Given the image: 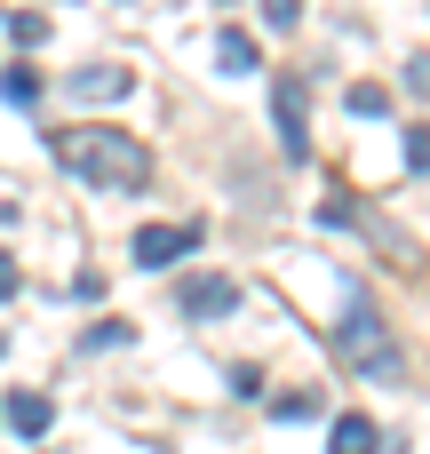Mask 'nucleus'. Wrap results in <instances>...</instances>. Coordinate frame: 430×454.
Here are the masks:
<instances>
[{
	"label": "nucleus",
	"instance_id": "nucleus-1",
	"mask_svg": "<svg viewBox=\"0 0 430 454\" xmlns=\"http://www.w3.org/2000/svg\"><path fill=\"white\" fill-rule=\"evenodd\" d=\"M48 152H56L64 176H80V184H96V192H136V184H152V152H144L128 128H56Z\"/></svg>",
	"mask_w": 430,
	"mask_h": 454
},
{
	"label": "nucleus",
	"instance_id": "nucleus-2",
	"mask_svg": "<svg viewBox=\"0 0 430 454\" xmlns=\"http://www.w3.org/2000/svg\"><path fill=\"white\" fill-rule=\"evenodd\" d=\"M335 359L351 375H367V383H391L399 375V343L383 335V319L367 311V295H351V311L335 319Z\"/></svg>",
	"mask_w": 430,
	"mask_h": 454
},
{
	"label": "nucleus",
	"instance_id": "nucleus-3",
	"mask_svg": "<svg viewBox=\"0 0 430 454\" xmlns=\"http://www.w3.org/2000/svg\"><path fill=\"white\" fill-rule=\"evenodd\" d=\"M271 128H279V152L287 160H311V88H303V72H279L271 80Z\"/></svg>",
	"mask_w": 430,
	"mask_h": 454
},
{
	"label": "nucleus",
	"instance_id": "nucleus-4",
	"mask_svg": "<svg viewBox=\"0 0 430 454\" xmlns=\"http://www.w3.org/2000/svg\"><path fill=\"white\" fill-rule=\"evenodd\" d=\"M199 247V223H144L136 239H128V255L144 263V271H168V263H184Z\"/></svg>",
	"mask_w": 430,
	"mask_h": 454
},
{
	"label": "nucleus",
	"instance_id": "nucleus-5",
	"mask_svg": "<svg viewBox=\"0 0 430 454\" xmlns=\"http://www.w3.org/2000/svg\"><path fill=\"white\" fill-rule=\"evenodd\" d=\"M128 88H136L128 64H80V72H64V96H72V104H112V96H128Z\"/></svg>",
	"mask_w": 430,
	"mask_h": 454
},
{
	"label": "nucleus",
	"instance_id": "nucleus-6",
	"mask_svg": "<svg viewBox=\"0 0 430 454\" xmlns=\"http://www.w3.org/2000/svg\"><path fill=\"white\" fill-rule=\"evenodd\" d=\"M176 311H184V319H231V311H239V279H215V271H207V279H184Z\"/></svg>",
	"mask_w": 430,
	"mask_h": 454
},
{
	"label": "nucleus",
	"instance_id": "nucleus-7",
	"mask_svg": "<svg viewBox=\"0 0 430 454\" xmlns=\"http://www.w3.org/2000/svg\"><path fill=\"white\" fill-rule=\"evenodd\" d=\"M8 431L16 439H48V423H56V407H48V391H8Z\"/></svg>",
	"mask_w": 430,
	"mask_h": 454
},
{
	"label": "nucleus",
	"instance_id": "nucleus-8",
	"mask_svg": "<svg viewBox=\"0 0 430 454\" xmlns=\"http://www.w3.org/2000/svg\"><path fill=\"white\" fill-rule=\"evenodd\" d=\"M383 439H375V423L367 415H335V431H327V454H375Z\"/></svg>",
	"mask_w": 430,
	"mask_h": 454
},
{
	"label": "nucleus",
	"instance_id": "nucleus-9",
	"mask_svg": "<svg viewBox=\"0 0 430 454\" xmlns=\"http://www.w3.org/2000/svg\"><path fill=\"white\" fill-rule=\"evenodd\" d=\"M215 64H223V72H255V40H247L239 24H231V32H215Z\"/></svg>",
	"mask_w": 430,
	"mask_h": 454
},
{
	"label": "nucleus",
	"instance_id": "nucleus-10",
	"mask_svg": "<svg viewBox=\"0 0 430 454\" xmlns=\"http://www.w3.org/2000/svg\"><path fill=\"white\" fill-rule=\"evenodd\" d=\"M8 40H16V48H40V40H48V16L16 8V16H8Z\"/></svg>",
	"mask_w": 430,
	"mask_h": 454
},
{
	"label": "nucleus",
	"instance_id": "nucleus-11",
	"mask_svg": "<svg viewBox=\"0 0 430 454\" xmlns=\"http://www.w3.org/2000/svg\"><path fill=\"white\" fill-rule=\"evenodd\" d=\"M0 96H8V104H32V96H40V72H24V64H16V72L0 80Z\"/></svg>",
	"mask_w": 430,
	"mask_h": 454
},
{
	"label": "nucleus",
	"instance_id": "nucleus-12",
	"mask_svg": "<svg viewBox=\"0 0 430 454\" xmlns=\"http://www.w3.org/2000/svg\"><path fill=\"white\" fill-rule=\"evenodd\" d=\"M311 407H319V399H311V391H279V399H271V415H279V423H303V415H311Z\"/></svg>",
	"mask_w": 430,
	"mask_h": 454
},
{
	"label": "nucleus",
	"instance_id": "nucleus-13",
	"mask_svg": "<svg viewBox=\"0 0 430 454\" xmlns=\"http://www.w3.org/2000/svg\"><path fill=\"white\" fill-rule=\"evenodd\" d=\"M343 104H351V112H359V120H375V112H383V88H375V80H359V88H351V96H343Z\"/></svg>",
	"mask_w": 430,
	"mask_h": 454
},
{
	"label": "nucleus",
	"instance_id": "nucleus-14",
	"mask_svg": "<svg viewBox=\"0 0 430 454\" xmlns=\"http://www.w3.org/2000/svg\"><path fill=\"white\" fill-rule=\"evenodd\" d=\"M263 16H271V32H295L303 24V0H263Z\"/></svg>",
	"mask_w": 430,
	"mask_h": 454
},
{
	"label": "nucleus",
	"instance_id": "nucleus-15",
	"mask_svg": "<svg viewBox=\"0 0 430 454\" xmlns=\"http://www.w3.org/2000/svg\"><path fill=\"white\" fill-rule=\"evenodd\" d=\"M407 168H430V128H407Z\"/></svg>",
	"mask_w": 430,
	"mask_h": 454
},
{
	"label": "nucleus",
	"instance_id": "nucleus-16",
	"mask_svg": "<svg viewBox=\"0 0 430 454\" xmlns=\"http://www.w3.org/2000/svg\"><path fill=\"white\" fill-rule=\"evenodd\" d=\"M16 287H24V279H16V263H8V255H0V303H8V295H16Z\"/></svg>",
	"mask_w": 430,
	"mask_h": 454
},
{
	"label": "nucleus",
	"instance_id": "nucleus-17",
	"mask_svg": "<svg viewBox=\"0 0 430 454\" xmlns=\"http://www.w3.org/2000/svg\"><path fill=\"white\" fill-rule=\"evenodd\" d=\"M0 351H8V335H0Z\"/></svg>",
	"mask_w": 430,
	"mask_h": 454
}]
</instances>
